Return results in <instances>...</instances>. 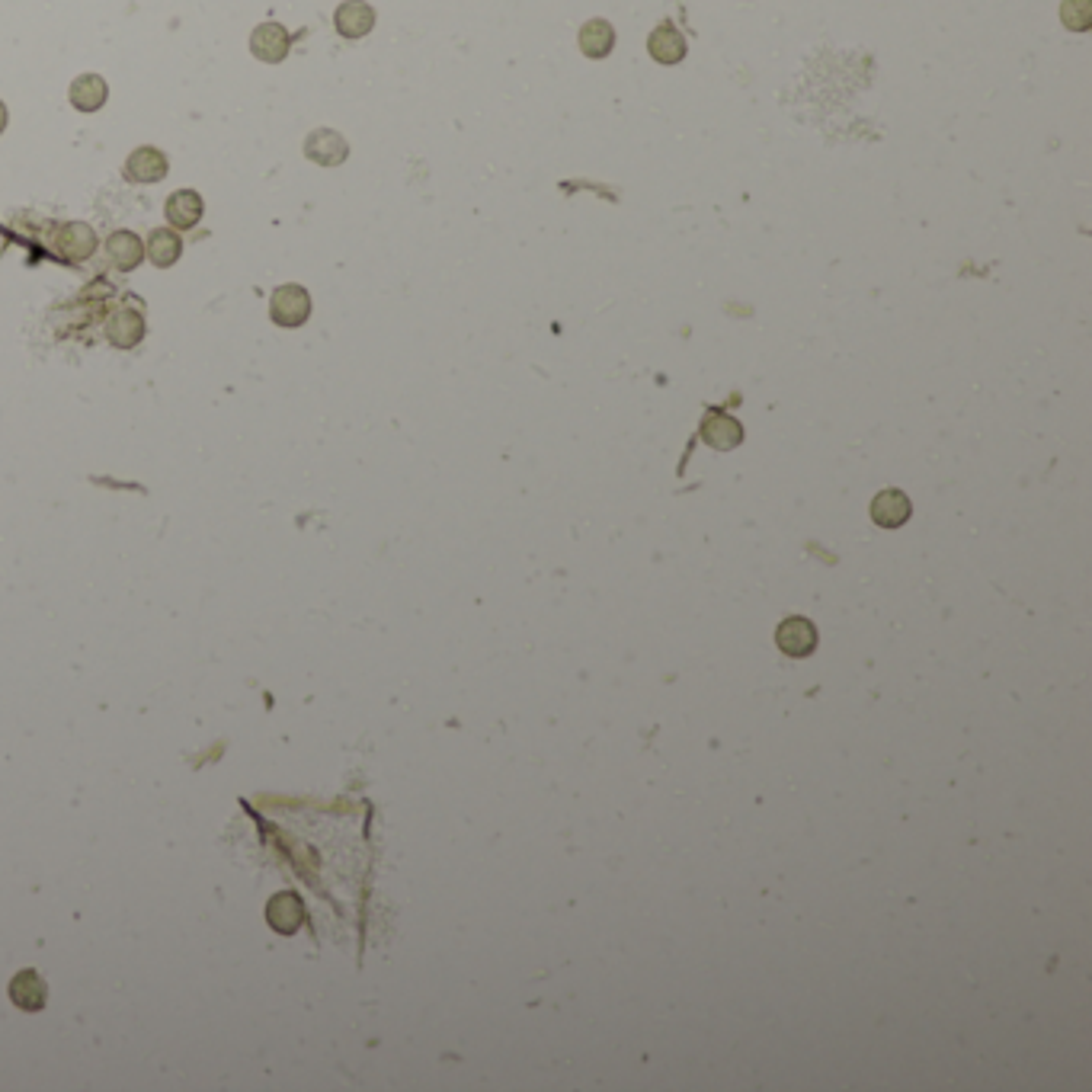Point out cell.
Instances as JSON below:
<instances>
[{
    "label": "cell",
    "instance_id": "3",
    "mask_svg": "<svg viewBox=\"0 0 1092 1092\" xmlns=\"http://www.w3.org/2000/svg\"><path fill=\"white\" fill-rule=\"evenodd\" d=\"M305 155L308 161L321 164V167H340L350 158V144L340 131L333 128H314L305 138Z\"/></svg>",
    "mask_w": 1092,
    "mask_h": 1092
},
{
    "label": "cell",
    "instance_id": "8",
    "mask_svg": "<svg viewBox=\"0 0 1092 1092\" xmlns=\"http://www.w3.org/2000/svg\"><path fill=\"white\" fill-rule=\"evenodd\" d=\"M333 26L343 39H363V35H369L375 26V10L366 4V0H346V4L336 7Z\"/></svg>",
    "mask_w": 1092,
    "mask_h": 1092
},
{
    "label": "cell",
    "instance_id": "7",
    "mask_svg": "<svg viewBox=\"0 0 1092 1092\" xmlns=\"http://www.w3.org/2000/svg\"><path fill=\"white\" fill-rule=\"evenodd\" d=\"M910 513H913V503L907 494L897 491V487H888V491H881L872 500V519L881 525V529H900V525L910 519Z\"/></svg>",
    "mask_w": 1092,
    "mask_h": 1092
},
{
    "label": "cell",
    "instance_id": "5",
    "mask_svg": "<svg viewBox=\"0 0 1092 1092\" xmlns=\"http://www.w3.org/2000/svg\"><path fill=\"white\" fill-rule=\"evenodd\" d=\"M167 171H171V161L158 147H135L125 158V177L131 183H158L167 177Z\"/></svg>",
    "mask_w": 1092,
    "mask_h": 1092
},
{
    "label": "cell",
    "instance_id": "14",
    "mask_svg": "<svg viewBox=\"0 0 1092 1092\" xmlns=\"http://www.w3.org/2000/svg\"><path fill=\"white\" fill-rule=\"evenodd\" d=\"M68 97H71V106H74V109L97 112V109L106 103V97H109V87H106V81L100 78V74H81V78L71 84Z\"/></svg>",
    "mask_w": 1092,
    "mask_h": 1092
},
{
    "label": "cell",
    "instance_id": "13",
    "mask_svg": "<svg viewBox=\"0 0 1092 1092\" xmlns=\"http://www.w3.org/2000/svg\"><path fill=\"white\" fill-rule=\"evenodd\" d=\"M702 439H705L711 449L727 452V449H733V445H740V439H743V426H740L737 420H733V417H727V413L714 410V413H708L705 423H702Z\"/></svg>",
    "mask_w": 1092,
    "mask_h": 1092
},
{
    "label": "cell",
    "instance_id": "15",
    "mask_svg": "<svg viewBox=\"0 0 1092 1092\" xmlns=\"http://www.w3.org/2000/svg\"><path fill=\"white\" fill-rule=\"evenodd\" d=\"M577 42H580V52L587 55V59H606V55L615 48V29L606 20H590V23L580 26Z\"/></svg>",
    "mask_w": 1092,
    "mask_h": 1092
},
{
    "label": "cell",
    "instance_id": "6",
    "mask_svg": "<svg viewBox=\"0 0 1092 1092\" xmlns=\"http://www.w3.org/2000/svg\"><path fill=\"white\" fill-rule=\"evenodd\" d=\"M289 48H292V35L282 29L279 23H263V26H257L254 35H251V52L257 55L260 62H267V65L286 62Z\"/></svg>",
    "mask_w": 1092,
    "mask_h": 1092
},
{
    "label": "cell",
    "instance_id": "11",
    "mask_svg": "<svg viewBox=\"0 0 1092 1092\" xmlns=\"http://www.w3.org/2000/svg\"><path fill=\"white\" fill-rule=\"evenodd\" d=\"M106 257L119 273H131L144 257V243L135 231H116L106 237Z\"/></svg>",
    "mask_w": 1092,
    "mask_h": 1092
},
{
    "label": "cell",
    "instance_id": "1",
    "mask_svg": "<svg viewBox=\"0 0 1092 1092\" xmlns=\"http://www.w3.org/2000/svg\"><path fill=\"white\" fill-rule=\"evenodd\" d=\"M270 314L279 327H301L311 317V295L305 286H279L270 298Z\"/></svg>",
    "mask_w": 1092,
    "mask_h": 1092
},
{
    "label": "cell",
    "instance_id": "17",
    "mask_svg": "<svg viewBox=\"0 0 1092 1092\" xmlns=\"http://www.w3.org/2000/svg\"><path fill=\"white\" fill-rule=\"evenodd\" d=\"M1061 20L1073 32H1086L1092 26V0H1064Z\"/></svg>",
    "mask_w": 1092,
    "mask_h": 1092
},
{
    "label": "cell",
    "instance_id": "16",
    "mask_svg": "<svg viewBox=\"0 0 1092 1092\" xmlns=\"http://www.w3.org/2000/svg\"><path fill=\"white\" fill-rule=\"evenodd\" d=\"M144 254L151 257V263L161 270L174 267V263L180 260L183 254V240L174 228H155L147 234V243H144Z\"/></svg>",
    "mask_w": 1092,
    "mask_h": 1092
},
{
    "label": "cell",
    "instance_id": "18",
    "mask_svg": "<svg viewBox=\"0 0 1092 1092\" xmlns=\"http://www.w3.org/2000/svg\"><path fill=\"white\" fill-rule=\"evenodd\" d=\"M4 128H7V106L0 100V135H4Z\"/></svg>",
    "mask_w": 1092,
    "mask_h": 1092
},
{
    "label": "cell",
    "instance_id": "10",
    "mask_svg": "<svg viewBox=\"0 0 1092 1092\" xmlns=\"http://www.w3.org/2000/svg\"><path fill=\"white\" fill-rule=\"evenodd\" d=\"M164 212H167V221H171L177 231H190L202 221L205 202H202V196L196 190H177L171 199H167Z\"/></svg>",
    "mask_w": 1092,
    "mask_h": 1092
},
{
    "label": "cell",
    "instance_id": "4",
    "mask_svg": "<svg viewBox=\"0 0 1092 1092\" xmlns=\"http://www.w3.org/2000/svg\"><path fill=\"white\" fill-rule=\"evenodd\" d=\"M776 644H779V651H785L788 657H807V654L817 651V628H814L807 618L792 615V618H785L782 625H779Z\"/></svg>",
    "mask_w": 1092,
    "mask_h": 1092
},
{
    "label": "cell",
    "instance_id": "9",
    "mask_svg": "<svg viewBox=\"0 0 1092 1092\" xmlns=\"http://www.w3.org/2000/svg\"><path fill=\"white\" fill-rule=\"evenodd\" d=\"M106 336H109V343H112V346H119V350H131V346H138V343H141V336H144V317H141L135 308H119V311H112V317L106 321Z\"/></svg>",
    "mask_w": 1092,
    "mask_h": 1092
},
{
    "label": "cell",
    "instance_id": "12",
    "mask_svg": "<svg viewBox=\"0 0 1092 1092\" xmlns=\"http://www.w3.org/2000/svg\"><path fill=\"white\" fill-rule=\"evenodd\" d=\"M648 52H651V59H654V62H661V65H676V62H683V59H686V39H683V32L676 29L673 23H661V26H657V29L651 32V39H648Z\"/></svg>",
    "mask_w": 1092,
    "mask_h": 1092
},
{
    "label": "cell",
    "instance_id": "2",
    "mask_svg": "<svg viewBox=\"0 0 1092 1092\" xmlns=\"http://www.w3.org/2000/svg\"><path fill=\"white\" fill-rule=\"evenodd\" d=\"M97 251V234L84 221H68L55 231V254L68 263H81Z\"/></svg>",
    "mask_w": 1092,
    "mask_h": 1092
}]
</instances>
